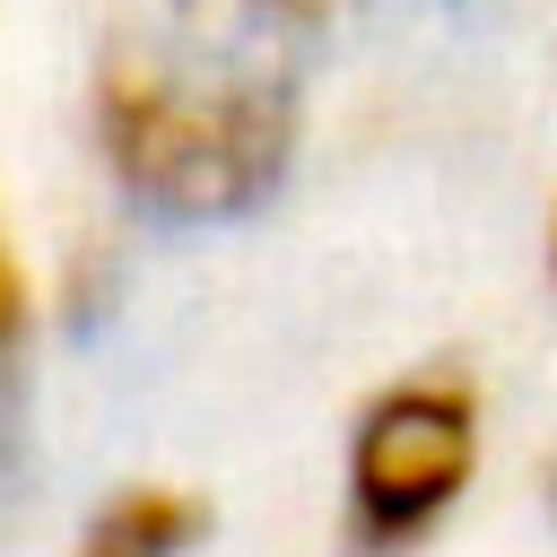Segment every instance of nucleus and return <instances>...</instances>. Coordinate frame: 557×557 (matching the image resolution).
Segmentation results:
<instances>
[{
	"label": "nucleus",
	"instance_id": "423d86ee",
	"mask_svg": "<svg viewBox=\"0 0 557 557\" xmlns=\"http://www.w3.org/2000/svg\"><path fill=\"white\" fill-rule=\"evenodd\" d=\"M548 278H557V209H548Z\"/></svg>",
	"mask_w": 557,
	"mask_h": 557
},
{
	"label": "nucleus",
	"instance_id": "7ed1b4c3",
	"mask_svg": "<svg viewBox=\"0 0 557 557\" xmlns=\"http://www.w3.org/2000/svg\"><path fill=\"white\" fill-rule=\"evenodd\" d=\"M209 540V505L174 479H131L113 487L87 522H78V548L70 557H191Z\"/></svg>",
	"mask_w": 557,
	"mask_h": 557
},
{
	"label": "nucleus",
	"instance_id": "f257e3e1",
	"mask_svg": "<svg viewBox=\"0 0 557 557\" xmlns=\"http://www.w3.org/2000/svg\"><path fill=\"white\" fill-rule=\"evenodd\" d=\"M87 131L113 191L165 226H226L261 209L305 139L287 52L191 35L183 52L113 35L87 70Z\"/></svg>",
	"mask_w": 557,
	"mask_h": 557
},
{
	"label": "nucleus",
	"instance_id": "0eeeda50",
	"mask_svg": "<svg viewBox=\"0 0 557 557\" xmlns=\"http://www.w3.org/2000/svg\"><path fill=\"white\" fill-rule=\"evenodd\" d=\"M548 496H557V470H548Z\"/></svg>",
	"mask_w": 557,
	"mask_h": 557
},
{
	"label": "nucleus",
	"instance_id": "f03ea898",
	"mask_svg": "<svg viewBox=\"0 0 557 557\" xmlns=\"http://www.w3.org/2000/svg\"><path fill=\"white\" fill-rule=\"evenodd\" d=\"M487 453V409L461 366H418L366 392L339 444V531L357 557H409L426 548L453 505L470 496Z\"/></svg>",
	"mask_w": 557,
	"mask_h": 557
},
{
	"label": "nucleus",
	"instance_id": "20e7f679",
	"mask_svg": "<svg viewBox=\"0 0 557 557\" xmlns=\"http://www.w3.org/2000/svg\"><path fill=\"white\" fill-rule=\"evenodd\" d=\"M366 0H174V17L191 35H218V44H252V52H287V44H313L331 26H348Z\"/></svg>",
	"mask_w": 557,
	"mask_h": 557
},
{
	"label": "nucleus",
	"instance_id": "39448f33",
	"mask_svg": "<svg viewBox=\"0 0 557 557\" xmlns=\"http://www.w3.org/2000/svg\"><path fill=\"white\" fill-rule=\"evenodd\" d=\"M26 339H35V278H26L17 235L0 218V461L17 444V366H26Z\"/></svg>",
	"mask_w": 557,
	"mask_h": 557
}]
</instances>
